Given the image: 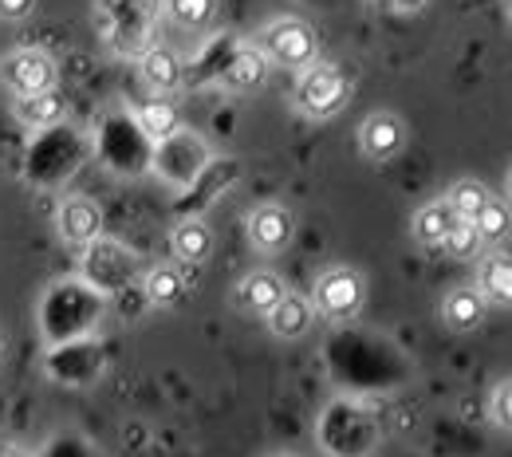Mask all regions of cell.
<instances>
[{"mask_svg": "<svg viewBox=\"0 0 512 457\" xmlns=\"http://www.w3.org/2000/svg\"><path fill=\"white\" fill-rule=\"evenodd\" d=\"M351 99V79L343 75V67L335 64H316L304 67L296 87H292V107L312 119V123H323V119H335Z\"/></svg>", "mask_w": 512, "mask_h": 457, "instance_id": "6da1fadb", "label": "cell"}, {"mask_svg": "<svg viewBox=\"0 0 512 457\" xmlns=\"http://www.w3.org/2000/svg\"><path fill=\"white\" fill-rule=\"evenodd\" d=\"M256 48L268 64L288 67V71H304L320 60V40H316V28L296 20V16H280L272 24H264L256 32Z\"/></svg>", "mask_w": 512, "mask_h": 457, "instance_id": "7a4b0ae2", "label": "cell"}, {"mask_svg": "<svg viewBox=\"0 0 512 457\" xmlns=\"http://www.w3.org/2000/svg\"><path fill=\"white\" fill-rule=\"evenodd\" d=\"M363 304H367V280L347 264L327 268L312 284V308H316V316L331 320V324L355 320L363 312Z\"/></svg>", "mask_w": 512, "mask_h": 457, "instance_id": "3957f363", "label": "cell"}, {"mask_svg": "<svg viewBox=\"0 0 512 457\" xmlns=\"http://www.w3.org/2000/svg\"><path fill=\"white\" fill-rule=\"evenodd\" d=\"M56 60L40 48H16L8 56H0V83L16 95V99H28V95H40V91H52L56 87Z\"/></svg>", "mask_w": 512, "mask_h": 457, "instance_id": "277c9868", "label": "cell"}, {"mask_svg": "<svg viewBox=\"0 0 512 457\" xmlns=\"http://www.w3.org/2000/svg\"><path fill=\"white\" fill-rule=\"evenodd\" d=\"M406 142H410V127H406L394 111H375V115H367L363 127H359V150H363V158H371V162H390V158H398V154L406 150Z\"/></svg>", "mask_w": 512, "mask_h": 457, "instance_id": "5b68a950", "label": "cell"}, {"mask_svg": "<svg viewBox=\"0 0 512 457\" xmlns=\"http://www.w3.org/2000/svg\"><path fill=\"white\" fill-rule=\"evenodd\" d=\"M296 237V217L280 201H264L249 213V241L260 253H284Z\"/></svg>", "mask_w": 512, "mask_h": 457, "instance_id": "8992f818", "label": "cell"}, {"mask_svg": "<svg viewBox=\"0 0 512 457\" xmlns=\"http://www.w3.org/2000/svg\"><path fill=\"white\" fill-rule=\"evenodd\" d=\"M56 225H60V237H64L67 245H75V249L95 245L99 233H103V209L91 197H67L64 205H60Z\"/></svg>", "mask_w": 512, "mask_h": 457, "instance_id": "52a82bcc", "label": "cell"}, {"mask_svg": "<svg viewBox=\"0 0 512 457\" xmlns=\"http://www.w3.org/2000/svg\"><path fill=\"white\" fill-rule=\"evenodd\" d=\"M485 304H497V308H512V253L505 249H493L485 257H477V284Z\"/></svg>", "mask_w": 512, "mask_h": 457, "instance_id": "ba28073f", "label": "cell"}, {"mask_svg": "<svg viewBox=\"0 0 512 457\" xmlns=\"http://www.w3.org/2000/svg\"><path fill=\"white\" fill-rule=\"evenodd\" d=\"M284 296H288V284L268 268H256L237 284V308L249 316H268Z\"/></svg>", "mask_w": 512, "mask_h": 457, "instance_id": "9c48e42d", "label": "cell"}, {"mask_svg": "<svg viewBox=\"0 0 512 457\" xmlns=\"http://www.w3.org/2000/svg\"><path fill=\"white\" fill-rule=\"evenodd\" d=\"M264 324H268V331H272L276 339H304V335L312 331V324H316V308H312L308 296L288 292V296L264 316Z\"/></svg>", "mask_w": 512, "mask_h": 457, "instance_id": "30bf717a", "label": "cell"}, {"mask_svg": "<svg viewBox=\"0 0 512 457\" xmlns=\"http://www.w3.org/2000/svg\"><path fill=\"white\" fill-rule=\"evenodd\" d=\"M138 71H142V83L154 91V95H170V91H178L182 87V60H178V52L174 48H166V44H158V48H150L146 56H142V64H138Z\"/></svg>", "mask_w": 512, "mask_h": 457, "instance_id": "8fae6325", "label": "cell"}, {"mask_svg": "<svg viewBox=\"0 0 512 457\" xmlns=\"http://www.w3.org/2000/svg\"><path fill=\"white\" fill-rule=\"evenodd\" d=\"M170 253L182 264L209 261V253H213V229H209L201 217H182V221L170 229Z\"/></svg>", "mask_w": 512, "mask_h": 457, "instance_id": "7c38bea8", "label": "cell"}, {"mask_svg": "<svg viewBox=\"0 0 512 457\" xmlns=\"http://www.w3.org/2000/svg\"><path fill=\"white\" fill-rule=\"evenodd\" d=\"M485 312H489V304L481 300L477 288H453L446 300H442V324L449 331H457V335L477 331V327L485 324Z\"/></svg>", "mask_w": 512, "mask_h": 457, "instance_id": "4fadbf2b", "label": "cell"}, {"mask_svg": "<svg viewBox=\"0 0 512 457\" xmlns=\"http://www.w3.org/2000/svg\"><path fill=\"white\" fill-rule=\"evenodd\" d=\"M453 209L446 205V197L442 201H426L414 217H410V237L422 245V249H442V241L449 237V229H453Z\"/></svg>", "mask_w": 512, "mask_h": 457, "instance_id": "5bb4252c", "label": "cell"}, {"mask_svg": "<svg viewBox=\"0 0 512 457\" xmlns=\"http://www.w3.org/2000/svg\"><path fill=\"white\" fill-rule=\"evenodd\" d=\"M134 123L142 127V134H150L154 142H166V138H174L178 127H182V111L166 95H154V99H146V103L134 107Z\"/></svg>", "mask_w": 512, "mask_h": 457, "instance_id": "9a60e30c", "label": "cell"}, {"mask_svg": "<svg viewBox=\"0 0 512 457\" xmlns=\"http://www.w3.org/2000/svg\"><path fill=\"white\" fill-rule=\"evenodd\" d=\"M16 115H20V123L32 127V131H48V127H56L67 115V103H64V95L52 87V91H40V95L20 99V103H16Z\"/></svg>", "mask_w": 512, "mask_h": 457, "instance_id": "2e32d148", "label": "cell"}, {"mask_svg": "<svg viewBox=\"0 0 512 457\" xmlns=\"http://www.w3.org/2000/svg\"><path fill=\"white\" fill-rule=\"evenodd\" d=\"M142 296H146L150 308H174V304H182V296H186V280H182V272H178L174 264L150 268L146 280H142Z\"/></svg>", "mask_w": 512, "mask_h": 457, "instance_id": "e0dca14e", "label": "cell"}, {"mask_svg": "<svg viewBox=\"0 0 512 457\" xmlns=\"http://www.w3.org/2000/svg\"><path fill=\"white\" fill-rule=\"evenodd\" d=\"M268 79V60L260 56V48H241L233 60H229V67L221 71V83L229 87V91H253V87H260Z\"/></svg>", "mask_w": 512, "mask_h": 457, "instance_id": "ac0fdd59", "label": "cell"}, {"mask_svg": "<svg viewBox=\"0 0 512 457\" xmlns=\"http://www.w3.org/2000/svg\"><path fill=\"white\" fill-rule=\"evenodd\" d=\"M489 201H493L489 186L477 182V178H461V182H453L446 190V205L453 209L457 221H477V213H481Z\"/></svg>", "mask_w": 512, "mask_h": 457, "instance_id": "d6986e66", "label": "cell"}, {"mask_svg": "<svg viewBox=\"0 0 512 457\" xmlns=\"http://www.w3.org/2000/svg\"><path fill=\"white\" fill-rule=\"evenodd\" d=\"M442 253H446L449 261H461V264L477 261V257L485 253V241H481L477 225H473V221H453L449 237L442 241Z\"/></svg>", "mask_w": 512, "mask_h": 457, "instance_id": "ffe728a7", "label": "cell"}, {"mask_svg": "<svg viewBox=\"0 0 512 457\" xmlns=\"http://www.w3.org/2000/svg\"><path fill=\"white\" fill-rule=\"evenodd\" d=\"M162 8H166V16H170L178 28H186V32L209 28L213 16H217V0H162Z\"/></svg>", "mask_w": 512, "mask_h": 457, "instance_id": "44dd1931", "label": "cell"}, {"mask_svg": "<svg viewBox=\"0 0 512 457\" xmlns=\"http://www.w3.org/2000/svg\"><path fill=\"white\" fill-rule=\"evenodd\" d=\"M477 233H481V241L485 245H497V241H505L512 233V205L509 201H501V197H493L481 213H477Z\"/></svg>", "mask_w": 512, "mask_h": 457, "instance_id": "7402d4cb", "label": "cell"}, {"mask_svg": "<svg viewBox=\"0 0 512 457\" xmlns=\"http://www.w3.org/2000/svg\"><path fill=\"white\" fill-rule=\"evenodd\" d=\"M489 418H493L497 430L512 434V379L497 383V391H493V398H489Z\"/></svg>", "mask_w": 512, "mask_h": 457, "instance_id": "603a6c76", "label": "cell"}, {"mask_svg": "<svg viewBox=\"0 0 512 457\" xmlns=\"http://www.w3.org/2000/svg\"><path fill=\"white\" fill-rule=\"evenodd\" d=\"M36 8V0H0V20L16 24V20H28Z\"/></svg>", "mask_w": 512, "mask_h": 457, "instance_id": "cb8c5ba5", "label": "cell"}, {"mask_svg": "<svg viewBox=\"0 0 512 457\" xmlns=\"http://www.w3.org/2000/svg\"><path fill=\"white\" fill-rule=\"evenodd\" d=\"M0 457H32L20 442H12V438H0Z\"/></svg>", "mask_w": 512, "mask_h": 457, "instance_id": "d4e9b609", "label": "cell"}, {"mask_svg": "<svg viewBox=\"0 0 512 457\" xmlns=\"http://www.w3.org/2000/svg\"><path fill=\"white\" fill-rule=\"evenodd\" d=\"M390 4H394L398 12H418V8L426 4V0H390Z\"/></svg>", "mask_w": 512, "mask_h": 457, "instance_id": "484cf974", "label": "cell"}, {"mask_svg": "<svg viewBox=\"0 0 512 457\" xmlns=\"http://www.w3.org/2000/svg\"><path fill=\"white\" fill-rule=\"evenodd\" d=\"M505 197H509V205H512V166H509V178H505Z\"/></svg>", "mask_w": 512, "mask_h": 457, "instance_id": "4316f807", "label": "cell"}]
</instances>
